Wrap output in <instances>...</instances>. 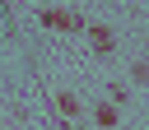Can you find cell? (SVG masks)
<instances>
[{"label":"cell","instance_id":"6da1fadb","mask_svg":"<svg viewBox=\"0 0 149 130\" xmlns=\"http://www.w3.org/2000/svg\"><path fill=\"white\" fill-rule=\"evenodd\" d=\"M37 19H42L51 32H79V28H88V23H84L79 14H70V9H42Z\"/></svg>","mask_w":149,"mask_h":130},{"label":"cell","instance_id":"7a4b0ae2","mask_svg":"<svg viewBox=\"0 0 149 130\" xmlns=\"http://www.w3.org/2000/svg\"><path fill=\"white\" fill-rule=\"evenodd\" d=\"M88 37H93V51H98V56L116 51V32H112L107 23H88Z\"/></svg>","mask_w":149,"mask_h":130},{"label":"cell","instance_id":"3957f363","mask_svg":"<svg viewBox=\"0 0 149 130\" xmlns=\"http://www.w3.org/2000/svg\"><path fill=\"white\" fill-rule=\"evenodd\" d=\"M116 121H121V111H116L112 102H98V107H93V125H98V130H116Z\"/></svg>","mask_w":149,"mask_h":130},{"label":"cell","instance_id":"277c9868","mask_svg":"<svg viewBox=\"0 0 149 130\" xmlns=\"http://www.w3.org/2000/svg\"><path fill=\"white\" fill-rule=\"evenodd\" d=\"M56 111L61 116H79V98L74 93H56Z\"/></svg>","mask_w":149,"mask_h":130},{"label":"cell","instance_id":"5b68a950","mask_svg":"<svg viewBox=\"0 0 149 130\" xmlns=\"http://www.w3.org/2000/svg\"><path fill=\"white\" fill-rule=\"evenodd\" d=\"M107 102H112V107L130 102V88H126V84H112V88H107Z\"/></svg>","mask_w":149,"mask_h":130},{"label":"cell","instance_id":"8992f818","mask_svg":"<svg viewBox=\"0 0 149 130\" xmlns=\"http://www.w3.org/2000/svg\"><path fill=\"white\" fill-rule=\"evenodd\" d=\"M130 84H149V60H135L130 65Z\"/></svg>","mask_w":149,"mask_h":130},{"label":"cell","instance_id":"52a82bcc","mask_svg":"<svg viewBox=\"0 0 149 130\" xmlns=\"http://www.w3.org/2000/svg\"><path fill=\"white\" fill-rule=\"evenodd\" d=\"M61 130H70V125H61Z\"/></svg>","mask_w":149,"mask_h":130}]
</instances>
